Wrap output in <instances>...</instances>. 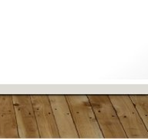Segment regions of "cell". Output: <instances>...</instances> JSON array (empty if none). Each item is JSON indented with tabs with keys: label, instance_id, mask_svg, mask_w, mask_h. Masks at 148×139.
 <instances>
[{
	"label": "cell",
	"instance_id": "obj_3",
	"mask_svg": "<svg viewBox=\"0 0 148 139\" xmlns=\"http://www.w3.org/2000/svg\"><path fill=\"white\" fill-rule=\"evenodd\" d=\"M127 138L148 139V131L129 94H108Z\"/></svg>",
	"mask_w": 148,
	"mask_h": 139
},
{
	"label": "cell",
	"instance_id": "obj_1",
	"mask_svg": "<svg viewBox=\"0 0 148 139\" xmlns=\"http://www.w3.org/2000/svg\"><path fill=\"white\" fill-rule=\"evenodd\" d=\"M80 139H103L87 94H65Z\"/></svg>",
	"mask_w": 148,
	"mask_h": 139
},
{
	"label": "cell",
	"instance_id": "obj_5",
	"mask_svg": "<svg viewBox=\"0 0 148 139\" xmlns=\"http://www.w3.org/2000/svg\"><path fill=\"white\" fill-rule=\"evenodd\" d=\"M39 138H60L48 94H30Z\"/></svg>",
	"mask_w": 148,
	"mask_h": 139
},
{
	"label": "cell",
	"instance_id": "obj_8",
	"mask_svg": "<svg viewBox=\"0 0 148 139\" xmlns=\"http://www.w3.org/2000/svg\"><path fill=\"white\" fill-rule=\"evenodd\" d=\"M148 131V94H129Z\"/></svg>",
	"mask_w": 148,
	"mask_h": 139
},
{
	"label": "cell",
	"instance_id": "obj_7",
	"mask_svg": "<svg viewBox=\"0 0 148 139\" xmlns=\"http://www.w3.org/2000/svg\"><path fill=\"white\" fill-rule=\"evenodd\" d=\"M0 138H19L12 94H0Z\"/></svg>",
	"mask_w": 148,
	"mask_h": 139
},
{
	"label": "cell",
	"instance_id": "obj_6",
	"mask_svg": "<svg viewBox=\"0 0 148 139\" xmlns=\"http://www.w3.org/2000/svg\"><path fill=\"white\" fill-rule=\"evenodd\" d=\"M60 138L79 139L69 104L65 94H48Z\"/></svg>",
	"mask_w": 148,
	"mask_h": 139
},
{
	"label": "cell",
	"instance_id": "obj_2",
	"mask_svg": "<svg viewBox=\"0 0 148 139\" xmlns=\"http://www.w3.org/2000/svg\"><path fill=\"white\" fill-rule=\"evenodd\" d=\"M105 139L127 138L108 94H87Z\"/></svg>",
	"mask_w": 148,
	"mask_h": 139
},
{
	"label": "cell",
	"instance_id": "obj_4",
	"mask_svg": "<svg viewBox=\"0 0 148 139\" xmlns=\"http://www.w3.org/2000/svg\"><path fill=\"white\" fill-rule=\"evenodd\" d=\"M19 138L39 139L30 94H12Z\"/></svg>",
	"mask_w": 148,
	"mask_h": 139
}]
</instances>
